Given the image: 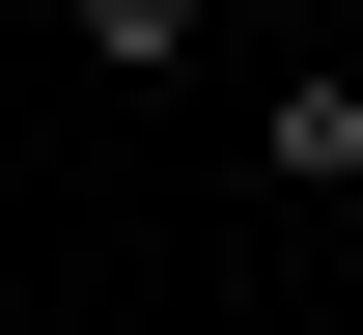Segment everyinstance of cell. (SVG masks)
<instances>
[{"label":"cell","instance_id":"1","mask_svg":"<svg viewBox=\"0 0 363 335\" xmlns=\"http://www.w3.org/2000/svg\"><path fill=\"white\" fill-rule=\"evenodd\" d=\"M252 195H363V56H279L252 84Z\"/></svg>","mask_w":363,"mask_h":335},{"label":"cell","instance_id":"2","mask_svg":"<svg viewBox=\"0 0 363 335\" xmlns=\"http://www.w3.org/2000/svg\"><path fill=\"white\" fill-rule=\"evenodd\" d=\"M84 56H112V84H168V56H196V0H84Z\"/></svg>","mask_w":363,"mask_h":335}]
</instances>
